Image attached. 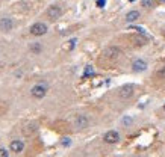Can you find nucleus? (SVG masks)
Wrapping results in <instances>:
<instances>
[{
	"label": "nucleus",
	"mask_w": 165,
	"mask_h": 157,
	"mask_svg": "<svg viewBox=\"0 0 165 157\" xmlns=\"http://www.w3.org/2000/svg\"><path fill=\"white\" fill-rule=\"evenodd\" d=\"M156 77L157 78H165V67H161V68L156 71Z\"/></svg>",
	"instance_id": "6ab92c4d"
},
{
	"label": "nucleus",
	"mask_w": 165,
	"mask_h": 157,
	"mask_svg": "<svg viewBox=\"0 0 165 157\" xmlns=\"http://www.w3.org/2000/svg\"><path fill=\"white\" fill-rule=\"evenodd\" d=\"M164 110H165V104H164Z\"/></svg>",
	"instance_id": "393cba45"
},
{
	"label": "nucleus",
	"mask_w": 165,
	"mask_h": 157,
	"mask_svg": "<svg viewBox=\"0 0 165 157\" xmlns=\"http://www.w3.org/2000/svg\"><path fill=\"white\" fill-rule=\"evenodd\" d=\"M30 94H32L34 98H44L45 94H47V86L45 85H35L30 89Z\"/></svg>",
	"instance_id": "7ed1b4c3"
},
{
	"label": "nucleus",
	"mask_w": 165,
	"mask_h": 157,
	"mask_svg": "<svg viewBox=\"0 0 165 157\" xmlns=\"http://www.w3.org/2000/svg\"><path fill=\"white\" fill-rule=\"evenodd\" d=\"M12 27H14V21H12L11 18L5 17V18L0 20V29H2V30L9 32V30H12Z\"/></svg>",
	"instance_id": "6e6552de"
},
{
	"label": "nucleus",
	"mask_w": 165,
	"mask_h": 157,
	"mask_svg": "<svg viewBox=\"0 0 165 157\" xmlns=\"http://www.w3.org/2000/svg\"><path fill=\"white\" fill-rule=\"evenodd\" d=\"M36 130H38V125H36L35 122H32V124H27L26 127L23 129V134H24V136H32Z\"/></svg>",
	"instance_id": "9b49d317"
},
{
	"label": "nucleus",
	"mask_w": 165,
	"mask_h": 157,
	"mask_svg": "<svg viewBox=\"0 0 165 157\" xmlns=\"http://www.w3.org/2000/svg\"><path fill=\"white\" fill-rule=\"evenodd\" d=\"M30 50L38 54V53L41 52V44H38V43H36V44H32V45H30Z\"/></svg>",
	"instance_id": "a211bd4d"
},
{
	"label": "nucleus",
	"mask_w": 165,
	"mask_h": 157,
	"mask_svg": "<svg viewBox=\"0 0 165 157\" xmlns=\"http://www.w3.org/2000/svg\"><path fill=\"white\" fill-rule=\"evenodd\" d=\"M139 17H141L139 11H130V12H127V15H126V21H127V23H133V21H136Z\"/></svg>",
	"instance_id": "f8f14e48"
},
{
	"label": "nucleus",
	"mask_w": 165,
	"mask_h": 157,
	"mask_svg": "<svg viewBox=\"0 0 165 157\" xmlns=\"http://www.w3.org/2000/svg\"><path fill=\"white\" fill-rule=\"evenodd\" d=\"M47 24H44V23H35V24H32L30 26V33L34 36H43V35H45L47 33Z\"/></svg>",
	"instance_id": "f257e3e1"
},
{
	"label": "nucleus",
	"mask_w": 165,
	"mask_h": 157,
	"mask_svg": "<svg viewBox=\"0 0 165 157\" xmlns=\"http://www.w3.org/2000/svg\"><path fill=\"white\" fill-rule=\"evenodd\" d=\"M132 30H135V32H136L138 35H142V36H144V38H146V39H148V38H150V35H148V33H147V32H146V30H144V29H142V27H138V26H132Z\"/></svg>",
	"instance_id": "ddd939ff"
},
{
	"label": "nucleus",
	"mask_w": 165,
	"mask_h": 157,
	"mask_svg": "<svg viewBox=\"0 0 165 157\" xmlns=\"http://www.w3.org/2000/svg\"><path fill=\"white\" fill-rule=\"evenodd\" d=\"M8 154L9 153L5 148H0V157H8Z\"/></svg>",
	"instance_id": "4be33fe9"
},
{
	"label": "nucleus",
	"mask_w": 165,
	"mask_h": 157,
	"mask_svg": "<svg viewBox=\"0 0 165 157\" xmlns=\"http://www.w3.org/2000/svg\"><path fill=\"white\" fill-rule=\"evenodd\" d=\"M61 15H62V9L59 6H56V5H53V6H50L47 9V17L50 20H58Z\"/></svg>",
	"instance_id": "423d86ee"
},
{
	"label": "nucleus",
	"mask_w": 165,
	"mask_h": 157,
	"mask_svg": "<svg viewBox=\"0 0 165 157\" xmlns=\"http://www.w3.org/2000/svg\"><path fill=\"white\" fill-rule=\"evenodd\" d=\"M120 54H121V50L118 47H115V45L106 47L103 50V56L108 58V59H117V58H120Z\"/></svg>",
	"instance_id": "f03ea898"
},
{
	"label": "nucleus",
	"mask_w": 165,
	"mask_h": 157,
	"mask_svg": "<svg viewBox=\"0 0 165 157\" xmlns=\"http://www.w3.org/2000/svg\"><path fill=\"white\" fill-rule=\"evenodd\" d=\"M132 70L135 73H142V71L147 70V62L142 61V59H136V61L132 63Z\"/></svg>",
	"instance_id": "0eeeda50"
},
{
	"label": "nucleus",
	"mask_w": 165,
	"mask_h": 157,
	"mask_svg": "<svg viewBox=\"0 0 165 157\" xmlns=\"http://www.w3.org/2000/svg\"><path fill=\"white\" fill-rule=\"evenodd\" d=\"M74 45H76V39H70L68 44H65V45H64V48H65V50H73V48H74Z\"/></svg>",
	"instance_id": "dca6fc26"
},
{
	"label": "nucleus",
	"mask_w": 165,
	"mask_h": 157,
	"mask_svg": "<svg viewBox=\"0 0 165 157\" xmlns=\"http://www.w3.org/2000/svg\"><path fill=\"white\" fill-rule=\"evenodd\" d=\"M104 3H106V0H97V6L98 8H103Z\"/></svg>",
	"instance_id": "5701e85b"
},
{
	"label": "nucleus",
	"mask_w": 165,
	"mask_h": 157,
	"mask_svg": "<svg viewBox=\"0 0 165 157\" xmlns=\"http://www.w3.org/2000/svg\"><path fill=\"white\" fill-rule=\"evenodd\" d=\"M130 2H133V0H130Z\"/></svg>",
	"instance_id": "a878e982"
},
{
	"label": "nucleus",
	"mask_w": 165,
	"mask_h": 157,
	"mask_svg": "<svg viewBox=\"0 0 165 157\" xmlns=\"http://www.w3.org/2000/svg\"><path fill=\"white\" fill-rule=\"evenodd\" d=\"M141 5H142L144 8L150 9V8H153V6H155V0H142V2H141Z\"/></svg>",
	"instance_id": "2eb2a0df"
},
{
	"label": "nucleus",
	"mask_w": 165,
	"mask_h": 157,
	"mask_svg": "<svg viewBox=\"0 0 165 157\" xmlns=\"http://www.w3.org/2000/svg\"><path fill=\"white\" fill-rule=\"evenodd\" d=\"M70 144H71L70 138H64V140H62V145H64V147H68Z\"/></svg>",
	"instance_id": "412c9836"
},
{
	"label": "nucleus",
	"mask_w": 165,
	"mask_h": 157,
	"mask_svg": "<svg viewBox=\"0 0 165 157\" xmlns=\"http://www.w3.org/2000/svg\"><path fill=\"white\" fill-rule=\"evenodd\" d=\"M133 91H135V86H133V85H124V86L120 88L118 95H120V98L126 100V98H130V97L133 95Z\"/></svg>",
	"instance_id": "20e7f679"
},
{
	"label": "nucleus",
	"mask_w": 165,
	"mask_h": 157,
	"mask_svg": "<svg viewBox=\"0 0 165 157\" xmlns=\"http://www.w3.org/2000/svg\"><path fill=\"white\" fill-rule=\"evenodd\" d=\"M132 122H133V119H132L130 116H124V118L121 119V124H123V125H127V127L132 125Z\"/></svg>",
	"instance_id": "f3484780"
},
{
	"label": "nucleus",
	"mask_w": 165,
	"mask_h": 157,
	"mask_svg": "<svg viewBox=\"0 0 165 157\" xmlns=\"http://www.w3.org/2000/svg\"><path fill=\"white\" fill-rule=\"evenodd\" d=\"M74 124H76L77 129H85V127H88V118L85 115H79L76 118V121H74Z\"/></svg>",
	"instance_id": "9d476101"
},
{
	"label": "nucleus",
	"mask_w": 165,
	"mask_h": 157,
	"mask_svg": "<svg viewBox=\"0 0 165 157\" xmlns=\"http://www.w3.org/2000/svg\"><path fill=\"white\" fill-rule=\"evenodd\" d=\"M103 140L106 142V144H117V142L120 140V134H118L115 130H109V131L104 133Z\"/></svg>",
	"instance_id": "39448f33"
},
{
	"label": "nucleus",
	"mask_w": 165,
	"mask_h": 157,
	"mask_svg": "<svg viewBox=\"0 0 165 157\" xmlns=\"http://www.w3.org/2000/svg\"><path fill=\"white\" fill-rule=\"evenodd\" d=\"M93 74H94L93 67H87V68H85V73H83V77H89V76H93Z\"/></svg>",
	"instance_id": "aec40b11"
},
{
	"label": "nucleus",
	"mask_w": 165,
	"mask_h": 157,
	"mask_svg": "<svg viewBox=\"0 0 165 157\" xmlns=\"http://www.w3.org/2000/svg\"><path fill=\"white\" fill-rule=\"evenodd\" d=\"M132 39L135 41V45H144L146 41H147L144 36H142V38H141V36H132Z\"/></svg>",
	"instance_id": "4468645a"
},
{
	"label": "nucleus",
	"mask_w": 165,
	"mask_h": 157,
	"mask_svg": "<svg viewBox=\"0 0 165 157\" xmlns=\"http://www.w3.org/2000/svg\"><path fill=\"white\" fill-rule=\"evenodd\" d=\"M9 148H11V151H14V153H21L24 149V144L21 140H12L11 145H9Z\"/></svg>",
	"instance_id": "1a4fd4ad"
},
{
	"label": "nucleus",
	"mask_w": 165,
	"mask_h": 157,
	"mask_svg": "<svg viewBox=\"0 0 165 157\" xmlns=\"http://www.w3.org/2000/svg\"><path fill=\"white\" fill-rule=\"evenodd\" d=\"M159 2H162V3H165V0H159Z\"/></svg>",
	"instance_id": "b1692460"
}]
</instances>
